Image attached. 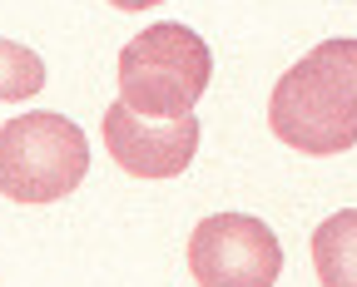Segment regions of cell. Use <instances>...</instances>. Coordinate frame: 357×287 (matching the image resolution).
Returning a JSON list of instances; mask_svg holds the SVG:
<instances>
[{"label":"cell","mask_w":357,"mask_h":287,"mask_svg":"<svg viewBox=\"0 0 357 287\" xmlns=\"http://www.w3.org/2000/svg\"><path fill=\"white\" fill-rule=\"evenodd\" d=\"M213 79V50L189 30L159 20L119 50V100L149 119H184Z\"/></svg>","instance_id":"cell-2"},{"label":"cell","mask_w":357,"mask_h":287,"mask_svg":"<svg viewBox=\"0 0 357 287\" xmlns=\"http://www.w3.org/2000/svg\"><path fill=\"white\" fill-rule=\"evenodd\" d=\"M89 139L65 114H20L0 124V194L15 203H55L84 183Z\"/></svg>","instance_id":"cell-3"},{"label":"cell","mask_w":357,"mask_h":287,"mask_svg":"<svg viewBox=\"0 0 357 287\" xmlns=\"http://www.w3.org/2000/svg\"><path fill=\"white\" fill-rule=\"evenodd\" d=\"M105 149L134 178H174L199 154V119H149L134 114L124 100L105 109Z\"/></svg>","instance_id":"cell-5"},{"label":"cell","mask_w":357,"mask_h":287,"mask_svg":"<svg viewBox=\"0 0 357 287\" xmlns=\"http://www.w3.org/2000/svg\"><path fill=\"white\" fill-rule=\"evenodd\" d=\"M114 10H154V6H164V0H109Z\"/></svg>","instance_id":"cell-8"},{"label":"cell","mask_w":357,"mask_h":287,"mask_svg":"<svg viewBox=\"0 0 357 287\" xmlns=\"http://www.w3.org/2000/svg\"><path fill=\"white\" fill-rule=\"evenodd\" d=\"M189 272L199 287H273L283 272L278 233L253 213H208L189 238Z\"/></svg>","instance_id":"cell-4"},{"label":"cell","mask_w":357,"mask_h":287,"mask_svg":"<svg viewBox=\"0 0 357 287\" xmlns=\"http://www.w3.org/2000/svg\"><path fill=\"white\" fill-rule=\"evenodd\" d=\"M312 267L323 287H357V208H342L312 233Z\"/></svg>","instance_id":"cell-6"},{"label":"cell","mask_w":357,"mask_h":287,"mask_svg":"<svg viewBox=\"0 0 357 287\" xmlns=\"http://www.w3.org/2000/svg\"><path fill=\"white\" fill-rule=\"evenodd\" d=\"M268 129L312 159L347 154L357 144V40H323L307 50L273 84Z\"/></svg>","instance_id":"cell-1"},{"label":"cell","mask_w":357,"mask_h":287,"mask_svg":"<svg viewBox=\"0 0 357 287\" xmlns=\"http://www.w3.org/2000/svg\"><path fill=\"white\" fill-rule=\"evenodd\" d=\"M45 89V60L15 40H0V100H30Z\"/></svg>","instance_id":"cell-7"}]
</instances>
